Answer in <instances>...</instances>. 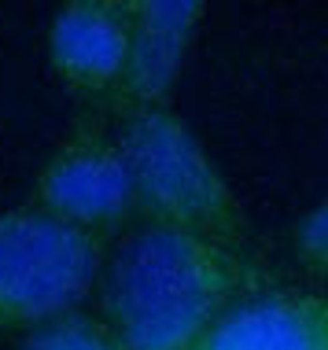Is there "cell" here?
<instances>
[{"label":"cell","instance_id":"6da1fadb","mask_svg":"<svg viewBox=\"0 0 328 350\" xmlns=\"http://www.w3.org/2000/svg\"><path fill=\"white\" fill-rule=\"evenodd\" d=\"M277 280L255 247L137 221L107 243L96 314L126 350H192L221 314Z\"/></svg>","mask_w":328,"mask_h":350},{"label":"cell","instance_id":"7a4b0ae2","mask_svg":"<svg viewBox=\"0 0 328 350\" xmlns=\"http://www.w3.org/2000/svg\"><path fill=\"white\" fill-rule=\"evenodd\" d=\"M137 192V221L251 247L247 214L195 129L174 107L115 115Z\"/></svg>","mask_w":328,"mask_h":350},{"label":"cell","instance_id":"3957f363","mask_svg":"<svg viewBox=\"0 0 328 350\" xmlns=\"http://www.w3.org/2000/svg\"><path fill=\"white\" fill-rule=\"evenodd\" d=\"M107 243L23 203L0 214V343L96 295Z\"/></svg>","mask_w":328,"mask_h":350},{"label":"cell","instance_id":"277c9868","mask_svg":"<svg viewBox=\"0 0 328 350\" xmlns=\"http://www.w3.org/2000/svg\"><path fill=\"white\" fill-rule=\"evenodd\" d=\"M30 206L104 243L137 225L133 174L122 151L115 115L107 111L74 115L70 129L37 174Z\"/></svg>","mask_w":328,"mask_h":350},{"label":"cell","instance_id":"5b68a950","mask_svg":"<svg viewBox=\"0 0 328 350\" xmlns=\"http://www.w3.org/2000/svg\"><path fill=\"white\" fill-rule=\"evenodd\" d=\"M52 74L78 100V111L115 115L129 52V0H70L44 37Z\"/></svg>","mask_w":328,"mask_h":350},{"label":"cell","instance_id":"8992f818","mask_svg":"<svg viewBox=\"0 0 328 350\" xmlns=\"http://www.w3.org/2000/svg\"><path fill=\"white\" fill-rule=\"evenodd\" d=\"M203 0H129V52L118 107H174V89L203 26Z\"/></svg>","mask_w":328,"mask_h":350},{"label":"cell","instance_id":"52a82bcc","mask_svg":"<svg viewBox=\"0 0 328 350\" xmlns=\"http://www.w3.org/2000/svg\"><path fill=\"white\" fill-rule=\"evenodd\" d=\"M192 350H328V299L306 280H269L243 295Z\"/></svg>","mask_w":328,"mask_h":350},{"label":"cell","instance_id":"ba28073f","mask_svg":"<svg viewBox=\"0 0 328 350\" xmlns=\"http://www.w3.org/2000/svg\"><path fill=\"white\" fill-rule=\"evenodd\" d=\"M18 350H126V347L96 310L78 306L37 325L33 332H26L18 339Z\"/></svg>","mask_w":328,"mask_h":350},{"label":"cell","instance_id":"9c48e42d","mask_svg":"<svg viewBox=\"0 0 328 350\" xmlns=\"http://www.w3.org/2000/svg\"><path fill=\"white\" fill-rule=\"evenodd\" d=\"M328 211L325 203H317L306 217H299L292 229V254L299 262V269L306 273V284L321 288L325 277V251H328Z\"/></svg>","mask_w":328,"mask_h":350}]
</instances>
